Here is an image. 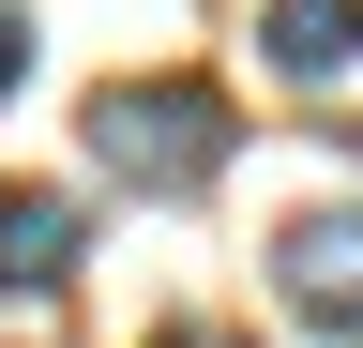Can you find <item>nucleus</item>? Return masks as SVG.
I'll return each mask as SVG.
<instances>
[{"label":"nucleus","instance_id":"f257e3e1","mask_svg":"<svg viewBox=\"0 0 363 348\" xmlns=\"http://www.w3.org/2000/svg\"><path fill=\"white\" fill-rule=\"evenodd\" d=\"M76 152L106 167L121 197H212L227 152H242V121H227L212 76H106V91L76 106Z\"/></svg>","mask_w":363,"mask_h":348},{"label":"nucleus","instance_id":"f03ea898","mask_svg":"<svg viewBox=\"0 0 363 348\" xmlns=\"http://www.w3.org/2000/svg\"><path fill=\"white\" fill-rule=\"evenodd\" d=\"M272 303H288L303 333H363V197L272 228Z\"/></svg>","mask_w":363,"mask_h":348},{"label":"nucleus","instance_id":"423d86ee","mask_svg":"<svg viewBox=\"0 0 363 348\" xmlns=\"http://www.w3.org/2000/svg\"><path fill=\"white\" fill-rule=\"evenodd\" d=\"M167 348H197V333H167Z\"/></svg>","mask_w":363,"mask_h":348},{"label":"nucleus","instance_id":"20e7f679","mask_svg":"<svg viewBox=\"0 0 363 348\" xmlns=\"http://www.w3.org/2000/svg\"><path fill=\"white\" fill-rule=\"evenodd\" d=\"M257 46H272L288 91H333V76H363V0H272Z\"/></svg>","mask_w":363,"mask_h":348},{"label":"nucleus","instance_id":"39448f33","mask_svg":"<svg viewBox=\"0 0 363 348\" xmlns=\"http://www.w3.org/2000/svg\"><path fill=\"white\" fill-rule=\"evenodd\" d=\"M0 91H30V0H0Z\"/></svg>","mask_w":363,"mask_h":348},{"label":"nucleus","instance_id":"7ed1b4c3","mask_svg":"<svg viewBox=\"0 0 363 348\" xmlns=\"http://www.w3.org/2000/svg\"><path fill=\"white\" fill-rule=\"evenodd\" d=\"M76 273H91V212L61 182H16L0 197V303H61Z\"/></svg>","mask_w":363,"mask_h":348}]
</instances>
